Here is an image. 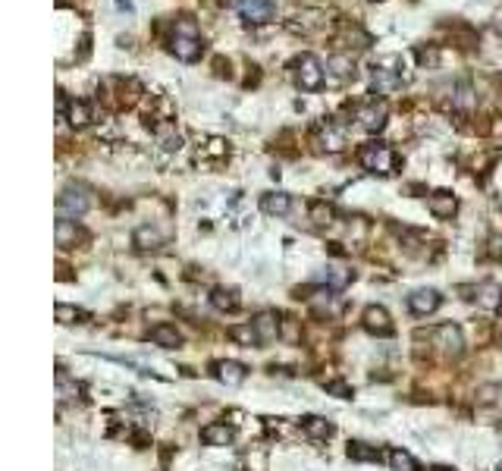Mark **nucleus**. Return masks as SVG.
I'll list each match as a JSON object with an SVG mask.
<instances>
[{"label": "nucleus", "instance_id": "nucleus-17", "mask_svg": "<svg viewBox=\"0 0 502 471\" xmlns=\"http://www.w3.org/2000/svg\"><path fill=\"white\" fill-rule=\"evenodd\" d=\"M132 242H136V248H142V252H154V248L164 245V233H160L157 226L145 224V226H138V230L132 233Z\"/></svg>", "mask_w": 502, "mask_h": 471}, {"label": "nucleus", "instance_id": "nucleus-31", "mask_svg": "<svg viewBox=\"0 0 502 471\" xmlns=\"http://www.w3.org/2000/svg\"><path fill=\"white\" fill-rule=\"evenodd\" d=\"M330 70L336 72V76H343V79L349 76V72L355 76V63H352V57H343V53H336V57L330 60Z\"/></svg>", "mask_w": 502, "mask_h": 471}, {"label": "nucleus", "instance_id": "nucleus-14", "mask_svg": "<svg viewBox=\"0 0 502 471\" xmlns=\"http://www.w3.org/2000/svg\"><path fill=\"white\" fill-rule=\"evenodd\" d=\"M292 207V198L286 192H267L264 198H260V211L267 214V217H286Z\"/></svg>", "mask_w": 502, "mask_h": 471}, {"label": "nucleus", "instance_id": "nucleus-19", "mask_svg": "<svg viewBox=\"0 0 502 471\" xmlns=\"http://www.w3.org/2000/svg\"><path fill=\"white\" fill-rule=\"evenodd\" d=\"M254 327H258V333H260V342H273L279 336V321H277V314H270V311H264V314H258V318L251 321Z\"/></svg>", "mask_w": 502, "mask_h": 471}, {"label": "nucleus", "instance_id": "nucleus-28", "mask_svg": "<svg viewBox=\"0 0 502 471\" xmlns=\"http://www.w3.org/2000/svg\"><path fill=\"white\" fill-rule=\"evenodd\" d=\"M333 217H336V211H333L326 201H311V220H314L317 226L333 224Z\"/></svg>", "mask_w": 502, "mask_h": 471}, {"label": "nucleus", "instance_id": "nucleus-32", "mask_svg": "<svg viewBox=\"0 0 502 471\" xmlns=\"http://www.w3.org/2000/svg\"><path fill=\"white\" fill-rule=\"evenodd\" d=\"M324 387L330 389V393H336L339 399H349V396H352V387H349V383H343V380H330V383H324Z\"/></svg>", "mask_w": 502, "mask_h": 471}, {"label": "nucleus", "instance_id": "nucleus-21", "mask_svg": "<svg viewBox=\"0 0 502 471\" xmlns=\"http://www.w3.org/2000/svg\"><path fill=\"white\" fill-rule=\"evenodd\" d=\"M230 336L239 342V346H245V349L260 346V333H258V327H254V324H239V327H230Z\"/></svg>", "mask_w": 502, "mask_h": 471}, {"label": "nucleus", "instance_id": "nucleus-9", "mask_svg": "<svg viewBox=\"0 0 502 471\" xmlns=\"http://www.w3.org/2000/svg\"><path fill=\"white\" fill-rule=\"evenodd\" d=\"M364 330L367 333H377V336H390L392 333V318L383 305H367L364 308Z\"/></svg>", "mask_w": 502, "mask_h": 471}, {"label": "nucleus", "instance_id": "nucleus-35", "mask_svg": "<svg viewBox=\"0 0 502 471\" xmlns=\"http://www.w3.org/2000/svg\"><path fill=\"white\" fill-rule=\"evenodd\" d=\"M499 85H502V79H499Z\"/></svg>", "mask_w": 502, "mask_h": 471}, {"label": "nucleus", "instance_id": "nucleus-8", "mask_svg": "<svg viewBox=\"0 0 502 471\" xmlns=\"http://www.w3.org/2000/svg\"><path fill=\"white\" fill-rule=\"evenodd\" d=\"M433 342H437L440 349H443L446 355H461V349H465V336H461V327L455 324H440L433 330Z\"/></svg>", "mask_w": 502, "mask_h": 471}, {"label": "nucleus", "instance_id": "nucleus-13", "mask_svg": "<svg viewBox=\"0 0 502 471\" xmlns=\"http://www.w3.org/2000/svg\"><path fill=\"white\" fill-rule=\"evenodd\" d=\"M474 299H477L480 308H487V311H496L502 308V286L499 283H480V286H474Z\"/></svg>", "mask_w": 502, "mask_h": 471}, {"label": "nucleus", "instance_id": "nucleus-25", "mask_svg": "<svg viewBox=\"0 0 502 471\" xmlns=\"http://www.w3.org/2000/svg\"><path fill=\"white\" fill-rule=\"evenodd\" d=\"M349 459L352 462H380V449L371 443H349Z\"/></svg>", "mask_w": 502, "mask_h": 471}, {"label": "nucleus", "instance_id": "nucleus-30", "mask_svg": "<svg viewBox=\"0 0 502 471\" xmlns=\"http://www.w3.org/2000/svg\"><path fill=\"white\" fill-rule=\"evenodd\" d=\"M53 314H57V321H60V324H79V321L85 318V314L79 311V308H72V305H63V302H60V305H57V311H53Z\"/></svg>", "mask_w": 502, "mask_h": 471}, {"label": "nucleus", "instance_id": "nucleus-12", "mask_svg": "<svg viewBox=\"0 0 502 471\" xmlns=\"http://www.w3.org/2000/svg\"><path fill=\"white\" fill-rule=\"evenodd\" d=\"M427 207H430L433 217L440 220H449L455 211H458V198H455L452 192H433L430 198H427Z\"/></svg>", "mask_w": 502, "mask_h": 471}, {"label": "nucleus", "instance_id": "nucleus-29", "mask_svg": "<svg viewBox=\"0 0 502 471\" xmlns=\"http://www.w3.org/2000/svg\"><path fill=\"white\" fill-rule=\"evenodd\" d=\"M320 280L330 283L333 289H339V286H345V283L352 280V271H343V267H326V273H320Z\"/></svg>", "mask_w": 502, "mask_h": 471}, {"label": "nucleus", "instance_id": "nucleus-5", "mask_svg": "<svg viewBox=\"0 0 502 471\" xmlns=\"http://www.w3.org/2000/svg\"><path fill=\"white\" fill-rule=\"evenodd\" d=\"M355 117H358V126H361V129H367V132H380V129L386 126V117H390V107H386V101L367 98L364 104H358Z\"/></svg>", "mask_w": 502, "mask_h": 471}, {"label": "nucleus", "instance_id": "nucleus-22", "mask_svg": "<svg viewBox=\"0 0 502 471\" xmlns=\"http://www.w3.org/2000/svg\"><path fill=\"white\" fill-rule=\"evenodd\" d=\"M63 120H70V126L82 129V126H88V120H91V107L85 104V101H72V104L66 107Z\"/></svg>", "mask_w": 502, "mask_h": 471}, {"label": "nucleus", "instance_id": "nucleus-15", "mask_svg": "<svg viewBox=\"0 0 502 471\" xmlns=\"http://www.w3.org/2000/svg\"><path fill=\"white\" fill-rule=\"evenodd\" d=\"M151 342L154 346H160V349H179L183 346V333H179L173 324H157V327H151Z\"/></svg>", "mask_w": 502, "mask_h": 471}, {"label": "nucleus", "instance_id": "nucleus-26", "mask_svg": "<svg viewBox=\"0 0 502 471\" xmlns=\"http://www.w3.org/2000/svg\"><path fill=\"white\" fill-rule=\"evenodd\" d=\"M386 462H390L392 471H418V462H414V456L405 453V449H390Z\"/></svg>", "mask_w": 502, "mask_h": 471}, {"label": "nucleus", "instance_id": "nucleus-2", "mask_svg": "<svg viewBox=\"0 0 502 471\" xmlns=\"http://www.w3.org/2000/svg\"><path fill=\"white\" fill-rule=\"evenodd\" d=\"M358 160L367 173H380V176L396 173V154H392V148L383 145V141H367V145H361Z\"/></svg>", "mask_w": 502, "mask_h": 471}, {"label": "nucleus", "instance_id": "nucleus-24", "mask_svg": "<svg viewBox=\"0 0 502 471\" xmlns=\"http://www.w3.org/2000/svg\"><path fill=\"white\" fill-rule=\"evenodd\" d=\"M157 141H160V148H164V151H179V148H183V136L176 132V126H173V123L157 126Z\"/></svg>", "mask_w": 502, "mask_h": 471}, {"label": "nucleus", "instance_id": "nucleus-33", "mask_svg": "<svg viewBox=\"0 0 502 471\" xmlns=\"http://www.w3.org/2000/svg\"><path fill=\"white\" fill-rule=\"evenodd\" d=\"M490 254H502V236H490Z\"/></svg>", "mask_w": 502, "mask_h": 471}, {"label": "nucleus", "instance_id": "nucleus-4", "mask_svg": "<svg viewBox=\"0 0 502 471\" xmlns=\"http://www.w3.org/2000/svg\"><path fill=\"white\" fill-rule=\"evenodd\" d=\"M324 76H326V70L314 53H301L296 60V85L301 91H317L320 85H324Z\"/></svg>", "mask_w": 502, "mask_h": 471}, {"label": "nucleus", "instance_id": "nucleus-18", "mask_svg": "<svg viewBox=\"0 0 502 471\" xmlns=\"http://www.w3.org/2000/svg\"><path fill=\"white\" fill-rule=\"evenodd\" d=\"M211 305L217 308V311H236L239 308V292L230 286H217L211 292Z\"/></svg>", "mask_w": 502, "mask_h": 471}, {"label": "nucleus", "instance_id": "nucleus-6", "mask_svg": "<svg viewBox=\"0 0 502 471\" xmlns=\"http://www.w3.org/2000/svg\"><path fill=\"white\" fill-rule=\"evenodd\" d=\"M236 10L249 25H264L273 19L277 4L273 0H236Z\"/></svg>", "mask_w": 502, "mask_h": 471}, {"label": "nucleus", "instance_id": "nucleus-16", "mask_svg": "<svg viewBox=\"0 0 502 471\" xmlns=\"http://www.w3.org/2000/svg\"><path fill=\"white\" fill-rule=\"evenodd\" d=\"M201 440H204L207 446H230V443L236 440V430H232L230 424H207V427L201 430Z\"/></svg>", "mask_w": 502, "mask_h": 471}, {"label": "nucleus", "instance_id": "nucleus-7", "mask_svg": "<svg viewBox=\"0 0 502 471\" xmlns=\"http://www.w3.org/2000/svg\"><path fill=\"white\" fill-rule=\"evenodd\" d=\"M392 60H380V63H374V72H371V82H374V91L377 94H392L402 85V70H390Z\"/></svg>", "mask_w": 502, "mask_h": 471}, {"label": "nucleus", "instance_id": "nucleus-1", "mask_svg": "<svg viewBox=\"0 0 502 471\" xmlns=\"http://www.w3.org/2000/svg\"><path fill=\"white\" fill-rule=\"evenodd\" d=\"M170 51L176 53L183 63H195L201 53H204V38H201L198 22L192 16H179L176 19L173 35H170Z\"/></svg>", "mask_w": 502, "mask_h": 471}, {"label": "nucleus", "instance_id": "nucleus-20", "mask_svg": "<svg viewBox=\"0 0 502 471\" xmlns=\"http://www.w3.org/2000/svg\"><path fill=\"white\" fill-rule=\"evenodd\" d=\"M79 239H82V230L76 226V220H57V245L72 248Z\"/></svg>", "mask_w": 502, "mask_h": 471}, {"label": "nucleus", "instance_id": "nucleus-10", "mask_svg": "<svg viewBox=\"0 0 502 471\" xmlns=\"http://www.w3.org/2000/svg\"><path fill=\"white\" fill-rule=\"evenodd\" d=\"M440 292L437 289H418V292L408 295V308H411V314H418V318H427V314H433L440 308Z\"/></svg>", "mask_w": 502, "mask_h": 471}, {"label": "nucleus", "instance_id": "nucleus-27", "mask_svg": "<svg viewBox=\"0 0 502 471\" xmlns=\"http://www.w3.org/2000/svg\"><path fill=\"white\" fill-rule=\"evenodd\" d=\"M343 145H345V138H343V132H339L336 126L333 123L320 126V148H326V151H339Z\"/></svg>", "mask_w": 502, "mask_h": 471}, {"label": "nucleus", "instance_id": "nucleus-23", "mask_svg": "<svg viewBox=\"0 0 502 471\" xmlns=\"http://www.w3.org/2000/svg\"><path fill=\"white\" fill-rule=\"evenodd\" d=\"M301 430H305L308 437H314V440H324V437L333 434V424L326 418H317V415H311V418H301Z\"/></svg>", "mask_w": 502, "mask_h": 471}, {"label": "nucleus", "instance_id": "nucleus-11", "mask_svg": "<svg viewBox=\"0 0 502 471\" xmlns=\"http://www.w3.org/2000/svg\"><path fill=\"white\" fill-rule=\"evenodd\" d=\"M213 377H217L220 383H226V387H239V383L249 377V368H245L242 361L226 359V361H217V365H213Z\"/></svg>", "mask_w": 502, "mask_h": 471}, {"label": "nucleus", "instance_id": "nucleus-34", "mask_svg": "<svg viewBox=\"0 0 502 471\" xmlns=\"http://www.w3.org/2000/svg\"><path fill=\"white\" fill-rule=\"evenodd\" d=\"M496 29H499V35H502V10L496 13Z\"/></svg>", "mask_w": 502, "mask_h": 471}, {"label": "nucleus", "instance_id": "nucleus-3", "mask_svg": "<svg viewBox=\"0 0 502 471\" xmlns=\"http://www.w3.org/2000/svg\"><path fill=\"white\" fill-rule=\"evenodd\" d=\"M91 207V192L85 186H79V183H72V186H66L63 192H60V198H57V217L60 220H79L85 211Z\"/></svg>", "mask_w": 502, "mask_h": 471}]
</instances>
